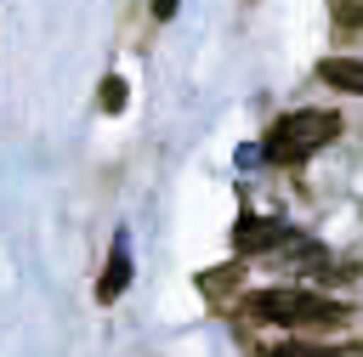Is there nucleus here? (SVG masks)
I'll return each instance as SVG.
<instances>
[{
	"instance_id": "9",
	"label": "nucleus",
	"mask_w": 363,
	"mask_h": 357,
	"mask_svg": "<svg viewBox=\"0 0 363 357\" xmlns=\"http://www.w3.org/2000/svg\"><path fill=\"white\" fill-rule=\"evenodd\" d=\"M176 6H182V0H153V17L164 23V17H176Z\"/></svg>"
},
{
	"instance_id": "6",
	"label": "nucleus",
	"mask_w": 363,
	"mask_h": 357,
	"mask_svg": "<svg viewBox=\"0 0 363 357\" xmlns=\"http://www.w3.org/2000/svg\"><path fill=\"white\" fill-rule=\"evenodd\" d=\"M272 357H340V346H312V340H284Z\"/></svg>"
},
{
	"instance_id": "2",
	"label": "nucleus",
	"mask_w": 363,
	"mask_h": 357,
	"mask_svg": "<svg viewBox=\"0 0 363 357\" xmlns=\"http://www.w3.org/2000/svg\"><path fill=\"white\" fill-rule=\"evenodd\" d=\"M335 136H340V113L335 108H295V113L272 119V130H267V142L255 153L272 159V164H301V159H312Z\"/></svg>"
},
{
	"instance_id": "1",
	"label": "nucleus",
	"mask_w": 363,
	"mask_h": 357,
	"mask_svg": "<svg viewBox=\"0 0 363 357\" xmlns=\"http://www.w3.org/2000/svg\"><path fill=\"white\" fill-rule=\"evenodd\" d=\"M250 317L278 323V329H335L346 323V300H329L323 289H301V283H272L250 295Z\"/></svg>"
},
{
	"instance_id": "3",
	"label": "nucleus",
	"mask_w": 363,
	"mask_h": 357,
	"mask_svg": "<svg viewBox=\"0 0 363 357\" xmlns=\"http://www.w3.org/2000/svg\"><path fill=\"white\" fill-rule=\"evenodd\" d=\"M289 244H301V232L284 227L278 215L244 210V215L233 221V255H272V249H289Z\"/></svg>"
},
{
	"instance_id": "7",
	"label": "nucleus",
	"mask_w": 363,
	"mask_h": 357,
	"mask_svg": "<svg viewBox=\"0 0 363 357\" xmlns=\"http://www.w3.org/2000/svg\"><path fill=\"white\" fill-rule=\"evenodd\" d=\"M335 23L340 28H363V0H335Z\"/></svg>"
},
{
	"instance_id": "4",
	"label": "nucleus",
	"mask_w": 363,
	"mask_h": 357,
	"mask_svg": "<svg viewBox=\"0 0 363 357\" xmlns=\"http://www.w3.org/2000/svg\"><path fill=\"white\" fill-rule=\"evenodd\" d=\"M130 272H136V266H130V232L119 227V232H113V249H108V266H102V278H96V300L113 306V300L130 289Z\"/></svg>"
},
{
	"instance_id": "8",
	"label": "nucleus",
	"mask_w": 363,
	"mask_h": 357,
	"mask_svg": "<svg viewBox=\"0 0 363 357\" xmlns=\"http://www.w3.org/2000/svg\"><path fill=\"white\" fill-rule=\"evenodd\" d=\"M102 108H108V113L125 108V79H108V85H102Z\"/></svg>"
},
{
	"instance_id": "5",
	"label": "nucleus",
	"mask_w": 363,
	"mask_h": 357,
	"mask_svg": "<svg viewBox=\"0 0 363 357\" xmlns=\"http://www.w3.org/2000/svg\"><path fill=\"white\" fill-rule=\"evenodd\" d=\"M318 79L335 85V91L363 96V57H323V62H318Z\"/></svg>"
}]
</instances>
